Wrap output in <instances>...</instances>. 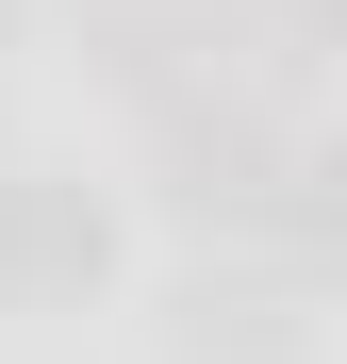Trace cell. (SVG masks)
Masks as SVG:
<instances>
[{"instance_id": "7a4b0ae2", "label": "cell", "mask_w": 347, "mask_h": 364, "mask_svg": "<svg viewBox=\"0 0 347 364\" xmlns=\"http://www.w3.org/2000/svg\"><path fill=\"white\" fill-rule=\"evenodd\" d=\"M165 199H182L199 232H265V215H298V182H281V133L248 100H165Z\"/></svg>"}, {"instance_id": "6da1fadb", "label": "cell", "mask_w": 347, "mask_h": 364, "mask_svg": "<svg viewBox=\"0 0 347 364\" xmlns=\"http://www.w3.org/2000/svg\"><path fill=\"white\" fill-rule=\"evenodd\" d=\"M116 265V215L67 166H0V315H67V298Z\"/></svg>"}, {"instance_id": "3957f363", "label": "cell", "mask_w": 347, "mask_h": 364, "mask_svg": "<svg viewBox=\"0 0 347 364\" xmlns=\"http://www.w3.org/2000/svg\"><path fill=\"white\" fill-rule=\"evenodd\" d=\"M298 348V298L281 282H199L182 298V364H281Z\"/></svg>"}]
</instances>
